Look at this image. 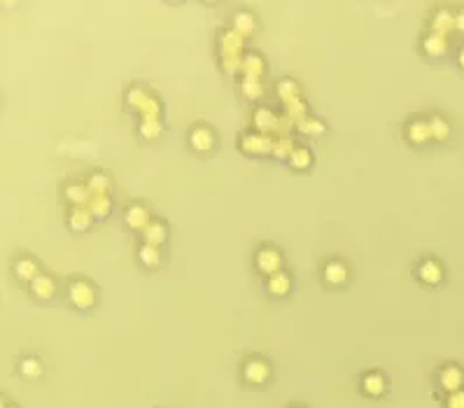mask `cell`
<instances>
[{
    "label": "cell",
    "instance_id": "obj_25",
    "mask_svg": "<svg viewBox=\"0 0 464 408\" xmlns=\"http://www.w3.org/2000/svg\"><path fill=\"white\" fill-rule=\"evenodd\" d=\"M89 210H91V215H96V218H103V215L110 213V199H107V196H91Z\"/></svg>",
    "mask_w": 464,
    "mask_h": 408
},
{
    "label": "cell",
    "instance_id": "obj_11",
    "mask_svg": "<svg viewBox=\"0 0 464 408\" xmlns=\"http://www.w3.org/2000/svg\"><path fill=\"white\" fill-rule=\"evenodd\" d=\"M348 278V269L343 264H339V261H329L327 266H324V280L332 285H341L346 283Z\"/></svg>",
    "mask_w": 464,
    "mask_h": 408
},
{
    "label": "cell",
    "instance_id": "obj_4",
    "mask_svg": "<svg viewBox=\"0 0 464 408\" xmlns=\"http://www.w3.org/2000/svg\"><path fill=\"white\" fill-rule=\"evenodd\" d=\"M280 254L276 250H271V247H266L257 254V266L262 269L264 273H271V276H276V273H280Z\"/></svg>",
    "mask_w": 464,
    "mask_h": 408
},
{
    "label": "cell",
    "instance_id": "obj_38",
    "mask_svg": "<svg viewBox=\"0 0 464 408\" xmlns=\"http://www.w3.org/2000/svg\"><path fill=\"white\" fill-rule=\"evenodd\" d=\"M159 100L157 98H150L148 103H145L143 107H141V112H143V119H157L159 117Z\"/></svg>",
    "mask_w": 464,
    "mask_h": 408
},
{
    "label": "cell",
    "instance_id": "obj_7",
    "mask_svg": "<svg viewBox=\"0 0 464 408\" xmlns=\"http://www.w3.org/2000/svg\"><path fill=\"white\" fill-rule=\"evenodd\" d=\"M220 47H222V56L240 54V49H243V35H240L238 30H226L220 40Z\"/></svg>",
    "mask_w": 464,
    "mask_h": 408
},
{
    "label": "cell",
    "instance_id": "obj_37",
    "mask_svg": "<svg viewBox=\"0 0 464 408\" xmlns=\"http://www.w3.org/2000/svg\"><path fill=\"white\" fill-rule=\"evenodd\" d=\"M148 100H150V96H148V91H145V89H133V91L129 94V103L133 107H138V110H141V107L148 103Z\"/></svg>",
    "mask_w": 464,
    "mask_h": 408
},
{
    "label": "cell",
    "instance_id": "obj_3",
    "mask_svg": "<svg viewBox=\"0 0 464 408\" xmlns=\"http://www.w3.org/2000/svg\"><path fill=\"white\" fill-rule=\"evenodd\" d=\"M243 150L247 154H264V152L273 150V140L269 136H262V133H250V136L243 138Z\"/></svg>",
    "mask_w": 464,
    "mask_h": 408
},
{
    "label": "cell",
    "instance_id": "obj_12",
    "mask_svg": "<svg viewBox=\"0 0 464 408\" xmlns=\"http://www.w3.org/2000/svg\"><path fill=\"white\" fill-rule=\"evenodd\" d=\"M409 138L413 143H427L431 138V126L429 122H422V119H418V122L409 124Z\"/></svg>",
    "mask_w": 464,
    "mask_h": 408
},
{
    "label": "cell",
    "instance_id": "obj_36",
    "mask_svg": "<svg viewBox=\"0 0 464 408\" xmlns=\"http://www.w3.org/2000/svg\"><path fill=\"white\" fill-rule=\"evenodd\" d=\"M222 63H224V68L229 70V73L243 70V59H240V54H226V56H222Z\"/></svg>",
    "mask_w": 464,
    "mask_h": 408
},
{
    "label": "cell",
    "instance_id": "obj_35",
    "mask_svg": "<svg viewBox=\"0 0 464 408\" xmlns=\"http://www.w3.org/2000/svg\"><path fill=\"white\" fill-rule=\"evenodd\" d=\"M40 362L37 360H24L21 362V373L26 375V378H37V375H40Z\"/></svg>",
    "mask_w": 464,
    "mask_h": 408
},
{
    "label": "cell",
    "instance_id": "obj_17",
    "mask_svg": "<svg viewBox=\"0 0 464 408\" xmlns=\"http://www.w3.org/2000/svg\"><path fill=\"white\" fill-rule=\"evenodd\" d=\"M30 285H33V294H35V296H40V299L54 296L56 285H54V280H52V278H47V276H37Z\"/></svg>",
    "mask_w": 464,
    "mask_h": 408
},
{
    "label": "cell",
    "instance_id": "obj_28",
    "mask_svg": "<svg viewBox=\"0 0 464 408\" xmlns=\"http://www.w3.org/2000/svg\"><path fill=\"white\" fill-rule=\"evenodd\" d=\"M243 94L247 96V98H262L264 96V87H262V82L259 80H250V78H245L243 80Z\"/></svg>",
    "mask_w": 464,
    "mask_h": 408
},
{
    "label": "cell",
    "instance_id": "obj_23",
    "mask_svg": "<svg viewBox=\"0 0 464 408\" xmlns=\"http://www.w3.org/2000/svg\"><path fill=\"white\" fill-rule=\"evenodd\" d=\"M17 276L21 278V280H33L37 278V266H35V261L33 259H21L17 264Z\"/></svg>",
    "mask_w": 464,
    "mask_h": 408
},
{
    "label": "cell",
    "instance_id": "obj_5",
    "mask_svg": "<svg viewBox=\"0 0 464 408\" xmlns=\"http://www.w3.org/2000/svg\"><path fill=\"white\" fill-rule=\"evenodd\" d=\"M245 378L254 382V385H259V382H264L269 378V364L262 360H250L245 364Z\"/></svg>",
    "mask_w": 464,
    "mask_h": 408
},
{
    "label": "cell",
    "instance_id": "obj_15",
    "mask_svg": "<svg viewBox=\"0 0 464 408\" xmlns=\"http://www.w3.org/2000/svg\"><path fill=\"white\" fill-rule=\"evenodd\" d=\"M420 278L427 285H438L441 283V278H443V271L436 261H425V264L420 266Z\"/></svg>",
    "mask_w": 464,
    "mask_h": 408
},
{
    "label": "cell",
    "instance_id": "obj_30",
    "mask_svg": "<svg viewBox=\"0 0 464 408\" xmlns=\"http://www.w3.org/2000/svg\"><path fill=\"white\" fill-rule=\"evenodd\" d=\"M296 129L301 131V133H306V136H317V133H322V131H324V126H322V122H317V119L306 117V119H303V122H298V124H296Z\"/></svg>",
    "mask_w": 464,
    "mask_h": 408
},
{
    "label": "cell",
    "instance_id": "obj_20",
    "mask_svg": "<svg viewBox=\"0 0 464 408\" xmlns=\"http://www.w3.org/2000/svg\"><path fill=\"white\" fill-rule=\"evenodd\" d=\"M91 210L89 208H75L71 213V227L78 229V231H84V229L91 224Z\"/></svg>",
    "mask_w": 464,
    "mask_h": 408
},
{
    "label": "cell",
    "instance_id": "obj_9",
    "mask_svg": "<svg viewBox=\"0 0 464 408\" xmlns=\"http://www.w3.org/2000/svg\"><path fill=\"white\" fill-rule=\"evenodd\" d=\"M425 52L429 56H443L448 52V40L446 35H438V33H429L425 37Z\"/></svg>",
    "mask_w": 464,
    "mask_h": 408
},
{
    "label": "cell",
    "instance_id": "obj_2",
    "mask_svg": "<svg viewBox=\"0 0 464 408\" xmlns=\"http://www.w3.org/2000/svg\"><path fill=\"white\" fill-rule=\"evenodd\" d=\"M438 380H441V387L446 392H460L462 385H464V373L460 366H446L441 371V375H438Z\"/></svg>",
    "mask_w": 464,
    "mask_h": 408
},
{
    "label": "cell",
    "instance_id": "obj_22",
    "mask_svg": "<svg viewBox=\"0 0 464 408\" xmlns=\"http://www.w3.org/2000/svg\"><path fill=\"white\" fill-rule=\"evenodd\" d=\"M269 290L273 292L276 296H285L289 292V278L285 276V273H276V276H271L269 280Z\"/></svg>",
    "mask_w": 464,
    "mask_h": 408
},
{
    "label": "cell",
    "instance_id": "obj_39",
    "mask_svg": "<svg viewBox=\"0 0 464 408\" xmlns=\"http://www.w3.org/2000/svg\"><path fill=\"white\" fill-rule=\"evenodd\" d=\"M448 408H464V390L450 394V397H448Z\"/></svg>",
    "mask_w": 464,
    "mask_h": 408
},
{
    "label": "cell",
    "instance_id": "obj_16",
    "mask_svg": "<svg viewBox=\"0 0 464 408\" xmlns=\"http://www.w3.org/2000/svg\"><path fill=\"white\" fill-rule=\"evenodd\" d=\"M243 73H245V78L259 80V78H262V73H264V63H262V59H259L257 54L245 56V59H243Z\"/></svg>",
    "mask_w": 464,
    "mask_h": 408
},
{
    "label": "cell",
    "instance_id": "obj_27",
    "mask_svg": "<svg viewBox=\"0 0 464 408\" xmlns=\"http://www.w3.org/2000/svg\"><path fill=\"white\" fill-rule=\"evenodd\" d=\"M278 94H280L285 103H292V100L298 98V87L292 80H283L280 85H278Z\"/></svg>",
    "mask_w": 464,
    "mask_h": 408
},
{
    "label": "cell",
    "instance_id": "obj_31",
    "mask_svg": "<svg viewBox=\"0 0 464 408\" xmlns=\"http://www.w3.org/2000/svg\"><path fill=\"white\" fill-rule=\"evenodd\" d=\"M159 257H161V254H159V250L154 245H143L141 247V261L145 266H157Z\"/></svg>",
    "mask_w": 464,
    "mask_h": 408
},
{
    "label": "cell",
    "instance_id": "obj_41",
    "mask_svg": "<svg viewBox=\"0 0 464 408\" xmlns=\"http://www.w3.org/2000/svg\"><path fill=\"white\" fill-rule=\"evenodd\" d=\"M460 66L464 68V47L460 49Z\"/></svg>",
    "mask_w": 464,
    "mask_h": 408
},
{
    "label": "cell",
    "instance_id": "obj_33",
    "mask_svg": "<svg viewBox=\"0 0 464 408\" xmlns=\"http://www.w3.org/2000/svg\"><path fill=\"white\" fill-rule=\"evenodd\" d=\"M273 152H276V157H292V152H294V145H292L289 138H278L276 143H273Z\"/></svg>",
    "mask_w": 464,
    "mask_h": 408
},
{
    "label": "cell",
    "instance_id": "obj_24",
    "mask_svg": "<svg viewBox=\"0 0 464 408\" xmlns=\"http://www.w3.org/2000/svg\"><path fill=\"white\" fill-rule=\"evenodd\" d=\"M233 30H238L240 35H250L252 30H254V19L247 15V12H240V15H236V19H233Z\"/></svg>",
    "mask_w": 464,
    "mask_h": 408
},
{
    "label": "cell",
    "instance_id": "obj_40",
    "mask_svg": "<svg viewBox=\"0 0 464 408\" xmlns=\"http://www.w3.org/2000/svg\"><path fill=\"white\" fill-rule=\"evenodd\" d=\"M455 30H460V33H464V12H460V15H455Z\"/></svg>",
    "mask_w": 464,
    "mask_h": 408
},
{
    "label": "cell",
    "instance_id": "obj_8",
    "mask_svg": "<svg viewBox=\"0 0 464 408\" xmlns=\"http://www.w3.org/2000/svg\"><path fill=\"white\" fill-rule=\"evenodd\" d=\"M126 224H129L131 229H143V231H145V229L152 224L148 210L141 208V206L129 208V213H126Z\"/></svg>",
    "mask_w": 464,
    "mask_h": 408
},
{
    "label": "cell",
    "instance_id": "obj_19",
    "mask_svg": "<svg viewBox=\"0 0 464 408\" xmlns=\"http://www.w3.org/2000/svg\"><path fill=\"white\" fill-rule=\"evenodd\" d=\"M66 196L71 199L78 208H84V203L91 201V194H89L87 187H82V184H71V187L66 189Z\"/></svg>",
    "mask_w": 464,
    "mask_h": 408
},
{
    "label": "cell",
    "instance_id": "obj_42",
    "mask_svg": "<svg viewBox=\"0 0 464 408\" xmlns=\"http://www.w3.org/2000/svg\"><path fill=\"white\" fill-rule=\"evenodd\" d=\"M5 408H15V406H5Z\"/></svg>",
    "mask_w": 464,
    "mask_h": 408
},
{
    "label": "cell",
    "instance_id": "obj_14",
    "mask_svg": "<svg viewBox=\"0 0 464 408\" xmlns=\"http://www.w3.org/2000/svg\"><path fill=\"white\" fill-rule=\"evenodd\" d=\"M192 148L199 150V152H208L213 148V133L208 129H203V126L194 129L192 131Z\"/></svg>",
    "mask_w": 464,
    "mask_h": 408
},
{
    "label": "cell",
    "instance_id": "obj_13",
    "mask_svg": "<svg viewBox=\"0 0 464 408\" xmlns=\"http://www.w3.org/2000/svg\"><path fill=\"white\" fill-rule=\"evenodd\" d=\"M145 236V245H161L166 240V227L159 224V222H152V224L143 231Z\"/></svg>",
    "mask_w": 464,
    "mask_h": 408
},
{
    "label": "cell",
    "instance_id": "obj_34",
    "mask_svg": "<svg viewBox=\"0 0 464 408\" xmlns=\"http://www.w3.org/2000/svg\"><path fill=\"white\" fill-rule=\"evenodd\" d=\"M141 133L145 138H157L159 133H161V124H159V119H143Z\"/></svg>",
    "mask_w": 464,
    "mask_h": 408
},
{
    "label": "cell",
    "instance_id": "obj_21",
    "mask_svg": "<svg viewBox=\"0 0 464 408\" xmlns=\"http://www.w3.org/2000/svg\"><path fill=\"white\" fill-rule=\"evenodd\" d=\"M364 392L371 394V397H380L385 392V378L378 373H368L364 378Z\"/></svg>",
    "mask_w": 464,
    "mask_h": 408
},
{
    "label": "cell",
    "instance_id": "obj_29",
    "mask_svg": "<svg viewBox=\"0 0 464 408\" xmlns=\"http://www.w3.org/2000/svg\"><path fill=\"white\" fill-rule=\"evenodd\" d=\"M429 126H431V138H436V140H446V138H448L450 126H448L446 119L434 117V119H431V122H429Z\"/></svg>",
    "mask_w": 464,
    "mask_h": 408
},
{
    "label": "cell",
    "instance_id": "obj_1",
    "mask_svg": "<svg viewBox=\"0 0 464 408\" xmlns=\"http://www.w3.org/2000/svg\"><path fill=\"white\" fill-rule=\"evenodd\" d=\"M68 296L78 308H89V305H93V299H96L93 287L87 283H73L71 290H68Z\"/></svg>",
    "mask_w": 464,
    "mask_h": 408
},
{
    "label": "cell",
    "instance_id": "obj_10",
    "mask_svg": "<svg viewBox=\"0 0 464 408\" xmlns=\"http://www.w3.org/2000/svg\"><path fill=\"white\" fill-rule=\"evenodd\" d=\"M254 126H257L262 136H266V133H271V131L276 133L278 117L269 110H257V114H254Z\"/></svg>",
    "mask_w": 464,
    "mask_h": 408
},
{
    "label": "cell",
    "instance_id": "obj_32",
    "mask_svg": "<svg viewBox=\"0 0 464 408\" xmlns=\"http://www.w3.org/2000/svg\"><path fill=\"white\" fill-rule=\"evenodd\" d=\"M289 161H292L294 168H306V166L310 163V152L303 150V148H296L294 152H292Z\"/></svg>",
    "mask_w": 464,
    "mask_h": 408
},
{
    "label": "cell",
    "instance_id": "obj_26",
    "mask_svg": "<svg viewBox=\"0 0 464 408\" xmlns=\"http://www.w3.org/2000/svg\"><path fill=\"white\" fill-rule=\"evenodd\" d=\"M285 105H287V114H285V117L292 119L294 124H298V122H303V119H306V105H303L298 98L292 100V103H285Z\"/></svg>",
    "mask_w": 464,
    "mask_h": 408
},
{
    "label": "cell",
    "instance_id": "obj_6",
    "mask_svg": "<svg viewBox=\"0 0 464 408\" xmlns=\"http://www.w3.org/2000/svg\"><path fill=\"white\" fill-rule=\"evenodd\" d=\"M431 28H434V33L438 35H446L450 30H455V15L448 10L436 12L434 19H431Z\"/></svg>",
    "mask_w": 464,
    "mask_h": 408
},
{
    "label": "cell",
    "instance_id": "obj_18",
    "mask_svg": "<svg viewBox=\"0 0 464 408\" xmlns=\"http://www.w3.org/2000/svg\"><path fill=\"white\" fill-rule=\"evenodd\" d=\"M87 189H89V194L91 196H107V191H110V180H107L105 175L96 173V175L89 177Z\"/></svg>",
    "mask_w": 464,
    "mask_h": 408
}]
</instances>
